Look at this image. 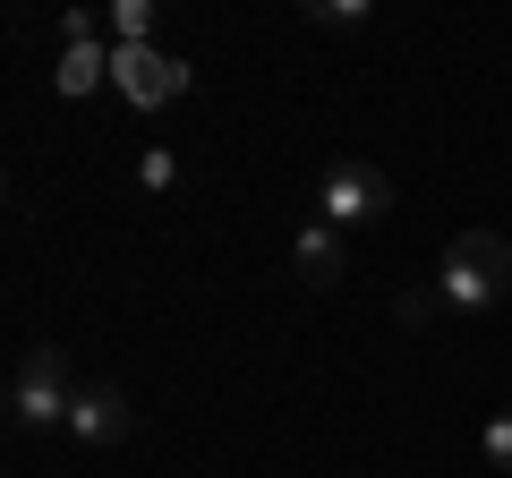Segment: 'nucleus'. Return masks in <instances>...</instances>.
Returning <instances> with one entry per match:
<instances>
[{
    "label": "nucleus",
    "instance_id": "12",
    "mask_svg": "<svg viewBox=\"0 0 512 478\" xmlns=\"http://www.w3.org/2000/svg\"><path fill=\"white\" fill-rule=\"evenodd\" d=\"M171 180H180V163H171V154H163V146H154V154H146V163H137V188H154V197H163V188H171Z\"/></svg>",
    "mask_w": 512,
    "mask_h": 478
},
{
    "label": "nucleus",
    "instance_id": "7",
    "mask_svg": "<svg viewBox=\"0 0 512 478\" xmlns=\"http://www.w3.org/2000/svg\"><path fill=\"white\" fill-rule=\"evenodd\" d=\"M52 86H60V94H94V86H111V43H103V35L69 43V52L52 60Z\"/></svg>",
    "mask_w": 512,
    "mask_h": 478
},
{
    "label": "nucleus",
    "instance_id": "2",
    "mask_svg": "<svg viewBox=\"0 0 512 478\" xmlns=\"http://www.w3.org/2000/svg\"><path fill=\"white\" fill-rule=\"evenodd\" d=\"M77 410V385H69V350L60 342H35L18 359V376H9V427L18 436H35V427H69Z\"/></svg>",
    "mask_w": 512,
    "mask_h": 478
},
{
    "label": "nucleus",
    "instance_id": "5",
    "mask_svg": "<svg viewBox=\"0 0 512 478\" xmlns=\"http://www.w3.org/2000/svg\"><path fill=\"white\" fill-rule=\"evenodd\" d=\"M291 274L308 282V291H333V282L350 274V257H342V231H333V222H308V231H299V248H291Z\"/></svg>",
    "mask_w": 512,
    "mask_h": 478
},
{
    "label": "nucleus",
    "instance_id": "3",
    "mask_svg": "<svg viewBox=\"0 0 512 478\" xmlns=\"http://www.w3.org/2000/svg\"><path fill=\"white\" fill-rule=\"evenodd\" d=\"M316 205H325L333 231H350V222H376V214H393V171L359 163V154H333L325 180H316Z\"/></svg>",
    "mask_w": 512,
    "mask_h": 478
},
{
    "label": "nucleus",
    "instance_id": "9",
    "mask_svg": "<svg viewBox=\"0 0 512 478\" xmlns=\"http://www.w3.org/2000/svg\"><path fill=\"white\" fill-rule=\"evenodd\" d=\"M111 43H154V0H111Z\"/></svg>",
    "mask_w": 512,
    "mask_h": 478
},
{
    "label": "nucleus",
    "instance_id": "8",
    "mask_svg": "<svg viewBox=\"0 0 512 478\" xmlns=\"http://www.w3.org/2000/svg\"><path fill=\"white\" fill-rule=\"evenodd\" d=\"M367 18H376L367 0H308V9H299V26H316V35H359Z\"/></svg>",
    "mask_w": 512,
    "mask_h": 478
},
{
    "label": "nucleus",
    "instance_id": "4",
    "mask_svg": "<svg viewBox=\"0 0 512 478\" xmlns=\"http://www.w3.org/2000/svg\"><path fill=\"white\" fill-rule=\"evenodd\" d=\"M111 86H120V103L163 111V103H180V94L197 86V69L171 60V52H154V43H111Z\"/></svg>",
    "mask_w": 512,
    "mask_h": 478
},
{
    "label": "nucleus",
    "instance_id": "1",
    "mask_svg": "<svg viewBox=\"0 0 512 478\" xmlns=\"http://www.w3.org/2000/svg\"><path fill=\"white\" fill-rule=\"evenodd\" d=\"M436 291H444L453 316L504 308V299H512V239L504 231H461L453 248H444V265H436Z\"/></svg>",
    "mask_w": 512,
    "mask_h": 478
},
{
    "label": "nucleus",
    "instance_id": "11",
    "mask_svg": "<svg viewBox=\"0 0 512 478\" xmlns=\"http://www.w3.org/2000/svg\"><path fill=\"white\" fill-rule=\"evenodd\" d=\"M436 308H444V291H436V282L402 291V325H410V333H427V325H436Z\"/></svg>",
    "mask_w": 512,
    "mask_h": 478
},
{
    "label": "nucleus",
    "instance_id": "10",
    "mask_svg": "<svg viewBox=\"0 0 512 478\" xmlns=\"http://www.w3.org/2000/svg\"><path fill=\"white\" fill-rule=\"evenodd\" d=\"M478 461H487L495 478H512V410H495V419H487V436H478Z\"/></svg>",
    "mask_w": 512,
    "mask_h": 478
},
{
    "label": "nucleus",
    "instance_id": "6",
    "mask_svg": "<svg viewBox=\"0 0 512 478\" xmlns=\"http://www.w3.org/2000/svg\"><path fill=\"white\" fill-rule=\"evenodd\" d=\"M69 427H77L86 444H120V436H128V393H120V385H77Z\"/></svg>",
    "mask_w": 512,
    "mask_h": 478
}]
</instances>
